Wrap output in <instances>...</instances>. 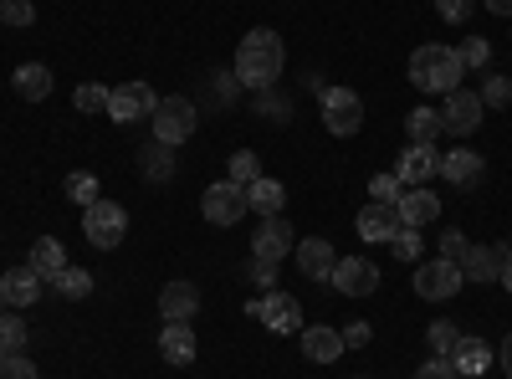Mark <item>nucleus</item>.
<instances>
[{"mask_svg": "<svg viewBox=\"0 0 512 379\" xmlns=\"http://www.w3.org/2000/svg\"><path fill=\"white\" fill-rule=\"evenodd\" d=\"M282 67H287V47H282V36H277L272 26H251V31L236 41V62H231V72H236L241 88H251V93L277 88Z\"/></svg>", "mask_w": 512, "mask_h": 379, "instance_id": "obj_1", "label": "nucleus"}, {"mask_svg": "<svg viewBox=\"0 0 512 379\" xmlns=\"http://www.w3.org/2000/svg\"><path fill=\"white\" fill-rule=\"evenodd\" d=\"M461 57H456V47H446V41H420V47L410 52V82L420 93H451V88H461Z\"/></svg>", "mask_w": 512, "mask_h": 379, "instance_id": "obj_2", "label": "nucleus"}, {"mask_svg": "<svg viewBox=\"0 0 512 379\" xmlns=\"http://www.w3.org/2000/svg\"><path fill=\"white\" fill-rule=\"evenodd\" d=\"M318 113H323V129L338 139H354L364 129V98L354 88H323L318 93Z\"/></svg>", "mask_w": 512, "mask_h": 379, "instance_id": "obj_3", "label": "nucleus"}, {"mask_svg": "<svg viewBox=\"0 0 512 379\" xmlns=\"http://www.w3.org/2000/svg\"><path fill=\"white\" fill-rule=\"evenodd\" d=\"M246 210H251V200H246V185H236V180H216L200 190V216L210 226H236V221H246Z\"/></svg>", "mask_w": 512, "mask_h": 379, "instance_id": "obj_4", "label": "nucleus"}, {"mask_svg": "<svg viewBox=\"0 0 512 379\" xmlns=\"http://www.w3.org/2000/svg\"><path fill=\"white\" fill-rule=\"evenodd\" d=\"M82 236H88L98 251L123 246V236H128V210H123L118 200H98V205H88V210H82Z\"/></svg>", "mask_w": 512, "mask_h": 379, "instance_id": "obj_5", "label": "nucleus"}, {"mask_svg": "<svg viewBox=\"0 0 512 379\" xmlns=\"http://www.w3.org/2000/svg\"><path fill=\"white\" fill-rule=\"evenodd\" d=\"M154 139L159 144H185L190 134H195V123H200V108H195V98H159V108H154Z\"/></svg>", "mask_w": 512, "mask_h": 379, "instance_id": "obj_6", "label": "nucleus"}, {"mask_svg": "<svg viewBox=\"0 0 512 379\" xmlns=\"http://www.w3.org/2000/svg\"><path fill=\"white\" fill-rule=\"evenodd\" d=\"M461 267L446 262V257H431V262H415V292L425 303H451L456 292H461Z\"/></svg>", "mask_w": 512, "mask_h": 379, "instance_id": "obj_7", "label": "nucleus"}, {"mask_svg": "<svg viewBox=\"0 0 512 379\" xmlns=\"http://www.w3.org/2000/svg\"><path fill=\"white\" fill-rule=\"evenodd\" d=\"M482 118H487L482 93H466V88H451V93H446V103H441V129H446V134L466 139V134L482 129Z\"/></svg>", "mask_w": 512, "mask_h": 379, "instance_id": "obj_8", "label": "nucleus"}, {"mask_svg": "<svg viewBox=\"0 0 512 379\" xmlns=\"http://www.w3.org/2000/svg\"><path fill=\"white\" fill-rule=\"evenodd\" d=\"M262 328H272V333H297L303 328V308H297V298L292 292H282V287H272V292H262L251 308H246Z\"/></svg>", "mask_w": 512, "mask_h": 379, "instance_id": "obj_9", "label": "nucleus"}, {"mask_svg": "<svg viewBox=\"0 0 512 379\" xmlns=\"http://www.w3.org/2000/svg\"><path fill=\"white\" fill-rule=\"evenodd\" d=\"M154 108H159V93L149 88V82H118L113 98H108L113 123H144V118H154Z\"/></svg>", "mask_w": 512, "mask_h": 379, "instance_id": "obj_10", "label": "nucleus"}, {"mask_svg": "<svg viewBox=\"0 0 512 379\" xmlns=\"http://www.w3.org/2000/svg\"><path fill=\"white\" fill-rule=\"evenodd\" d=\"M292 246H297V236H292V221L287 216H262V226L251 231V257H262V262L292 257Z\"/></svg>", "mask_w": 512, "mask_h": 379, "instance_id": "obj_11", "label": "nucleus"}, {"mask_svg": "<svg viewBox=\"0 0 512 379\" xmlns=\"http://www.w3.org/2000/svg\"><path fill=\"white\" fill-rule=\"evenodd\" d=\"M328 282L344 292V298H374V292H379V267L369 257H338Z\"/></svg>", "mask_w": 512, "mask_h": 379, "instance_id": "obj_12", "label": "nucleus"}, {"mask_svg": "<svg viewBox=\"0 0 512 379\" xmlns=\"http://www.w3.org/2000/svg\"><path fill=\"white\" fill-rule=\"evenodd\" d=\"M436 170H441V149H436V144H410V149H400V159H395V180H400L405 190L431 185Z\"/></svg>", "mask_w": 512, "mask_h": 379, "instance_id": "obj_13", "label": "nucleus"}, {"mask_svg": "<svg viewBox=\"0 0 512 379\" xmlns=\"http://www.w3.org/2000/svg\"><path fill=\"white\" fill-rule=\"evenodd\" d=\"M436 175H441L446 185H456V190H477V185L487 180V159H482L477 149H446Z\"/></svg>", "mask_w": 512, "mask_h": 379, "instance_id": "obj_14", "label": "nucleus"}, {"mask_svg": "<svg viewBox=\"0 0 512 379\" xmlns=\"http://www.w3.org/2000/svg\"><path fill=\"white\" fill-rule=\"evenodd\" d=\"M354 231L364 236V241H384L390 246L400 231H405V221H400V210L395 205H379V200H369L359 216H354Z\"/></svg>", "mask_w": 512, "mask_h": 379, "instance_id": "obj_15", "label": "nucleus"}, {"mask_svg": "<svg viewBox=\"0 0 512 379\" xmlns=\"http://www.w3.org/2000/svg\"><path fill=\"white\" fill-rule=\"evenodd\" d=\"M395 210H400V221H405L410 231H425V226L441 216V195L425 190V185H415V190H405V195L395 200Z\"/></svg>", "mask_w": 512, "mask_h": 379, "instance_id": "obj_16", "label": "nucleus"}, {"mask_svg": "<svg viewBox=\"0 0 512 379\" xmlns=\"http://www.w3.org/2000/svg\"><path fill=\"white\" fill-rule=\"evenodd\" d=\"M292 251H297V272H303V277H313V282H328V277H333V267H338V251H333L323 236L297 241Z\"/></svg>", "mask_w": 512, "mask_h": 379, "instance_id": "obj_17", "label": "nucleus"}, {"mask_svg": "<svg viewBox=\"0 0 512 379\" xmlns=\"http://www.w3.org/2000/svg\"><path fill=\"white\" fill-rule=\"evenodd\" d=\"M11 88H16V98H21V103H47V98H52V88H57V77H52V67H47V62H21V67H16V77H11Z\"/></svg>", "mask_w": 512, "mask_h": 379, "instance_id": "obj_18", "label": "nucleus"}, {"mask_svg": "<svg viewBox=\"0 0 512 379\" xmlns=\"http://www.w3.org/2000/svg\"><path fill=\"white\" fill-rule=\"evenodd\" d=\"M451 364H456V374L477 379V374H487V369L497 364V349H492L487 339H477V333H461V344L451 349Z\"/></svg>", "mask_w": 512, "mask_h": 379, "instance_id": "obj_19", "label": "nucleus"}, {"mask_svg": "<svg viewBox=\"0 0 512 379\" xmlns=\"http://www.w3.org/2000/svg\"><path fill=\"white\" fill-rule=\"evenodd\" d=\"M159 313H164V323H190L200 313V287L195 282H164Z\"/></svg>", "mask_w": 512, "mask_h": 379, "instance_id": "obj_20", "label": "nucleus"}, {"mask_svg": "<svg viewBox=\"0 0 512 379\" xmlns=\"http://www.w3.org/2000/svg\"><path fill=\"white\" fill-rule=\"evenodd\" d=\"M159 354H164V364H175V369L195 364V354H200L195 328H190V323H164V333H159Z\"/></svg>", "mask_w": 512, "mask_h": 379, "instance_id": "obj_21", "label": "nucleus"}, {"mask_svg": "<svg viewBox=\"0 0 512 379\" xmlns=\"http://www.w3.org/2000/svg\"><path fill=\"white\" fill-rule=\"evenodd\" d=\"M507 251L512 246H472L466 251V262H461V277L466 282H502V262H507Z\"/></svg>", "mask_w": 512, "mask_h": 379, "instance_id": "obj_22", "label": "nucleus"}, {"mask_svg": "<svg viewBox=\"0 0 512 379\" xmlns=\"http://www.w3.org/2000/svg\"><path fill=\"white\" fill-rule=\"evenodd\" d=\"M303 354H308L313 364H333V359L349 354V344H344V333H338V328L308 323V328H303Z\"/></svg>", "mask_w": 512, "mask_h": 379, "instance_id": "obj_23", "label": "nucleus"}, {"mask_svg": "<svg viewBox=\"0 0 512 379\" xmlns=\"http://www.w3.org/2000/svg\"><path fill=\"white\" fill-rule=\"evenodd\" d=\"M0 298H6V308H36L41 303V272L11 267L6 277H0Z\"/></svg>", "mask_w": 512, "mask_h": 379, "instance_id": "obj_24", "label": "nucleus"}, {"mask_svg": "<svg viewBox=\"0 0 512 379\" xmlns=\"http://www.w3.org/2000/svg\"><path fill=\"white\" fill-rule=\"evenodd\" d=\"M26 267H31V272H41V282H52V277L67 267V246H62L57 236H36V241H31Z\"/></svg>", "mask_w": 512, "mask_h": 379, "instance_id": "obj_25", "label": "nucleus"}, {"mask_svg": "<svg viewBox=\"0 0 512 379\" xmlns=\"http://www.w3.org/2000/svg\"><path fill=\"white\" fill-rule=\"evenodd\" d=\"M139 170H144V180L149 185H164V180H175V170H180V159H175V144H144V154H139Z\"/></svg>", "mask_w": 512, "mask_h": 379, "instance_id": "obj_26", "label": "nucleus"}, {"mask_svg": "<svg viewBox=\"0 0 512 379\" xmlns=\"http://www.w3.org/2000/svg\"><path fill=\"white\" fill-rule=\"evenodd\" d=\"M246 200H251L256 216H282V210H287V185L272 180V175H262L256 185H246Z\"/></svg>", "mask_w": 512, "mask_h": 379, "instance_id": "obj_27", "label": "nucleus"}, {"mask_svg": "<svg viewBox=\"0 0 512 379\" xmlns=\"http://www.w3.org/2000/svg\"><path fill=\"white\" fill-rule=\"evenodd\" d=\"M405 134H410V144H436V134H446L441 129V108H410L405 113Z\"/></svg>", "mask_w": 512, "mask_h": 379, "instance_id": "obj_28", "label": "nucleus"}, {"mask_svg": "<svg viewBox=\"0 0 512 379\" xmlns=\"http://www.w3.org/2000/svg\"><path fill=\"white\" fill-rule=\"evenodd\" d=\"M52 287L62 292L67 303H82V298H88V292H93V272H88V267H72V262H67V267H62V272L52 277Z\"/></svg>", "mask_w": 512, "mask_h": 379, "instance_id": "obj_29", "label": "nucleus"}, {"mask_svg": "<svg viewBox=\"0 0 512 379\" xmlns=\"http://www.w3.org/2000/svg\"><path fill=\"white\" fill-rule=\"evenodd\" d=\"M67 200H72V205H82V210L98 205V200H103L98 175H93V170H72V175H67Z\"/></svg>", "mask_w": 512, "mask_h": 379, "instance_id": "obj_30", "label": "nucleus"}, {"mask_svg": "<svg viewBox=\"0 0 512 379\" xmlns=\"http://www.w3.org/2000/svg\"><path fill=\"white\" fill-rule=\"evenodd\" d=\"M456 57H461L466 72H487V67H492V41H487V36H461Z\"/></svg>", "mask_w": 512, "mask_h": 379, "instance_id": "obj_31", "label": "nucleus"}, {"mask_svg": "<svg viewBox=\"0 0 512 379\" xmlns=\"http://www.w3.org/2000/svg\"><path fill=\"white\" fill-rule=\"evenodd\" d=\"M425 344H431V354L451 359V349L461 344V328H456V323H446V318H436L431 328H425Z\"/></svg>", "mask_w": 512, "mask_h": 379, "instance_id": "obj_32", "label": "nucleus"}, {"mask_svg": "<svg viewBox=\"0 0 512 379\" xmlns=\"http://www.w3.org/2000/svg\"><path fill=\"white\" fill-rule=\"evenodd\" d=\"M226 180H236V185H256V180H262V164H256V154H251V149H236V154H231Z\"/></svg>", "mask_w": 512, "mask_h": 379, "instance_id": "obj_33", "label": "nucleus"}, {"mask_svg": "<svg viewBox=\"0 0 512 379\" xmlns=\"http://www.w3.org/2000/svg\"><path fill=\"white\" fill-rule=\"evenodd\" d=\"M108 98H113V88H103V82H82V88L72 93V103L82 113H108Z\"/></svg>", "mask_w": 512, "mask_h": 379, "instance_id": "obj_34", "label": "nucleus"}, {"mask_svg": "<svg viewBox=\"0 0 512 379\" xmlns=\"http://www.w3.org/2000/svg\"><path fill=\"white\" fill-rule=\"evenodd\" d=\"M26 349V323L16 313H0V354H21Z\"/></svg>", "mask_w": 512, "mask_h": 379, "instance_id": "obj_35", "label": "nucleus"}, {"mask_svg": "<svg viewBox=\"0 0 512 379\" xmlns=\"http://www.w3.org/2000/svg\"><path fill=\"white\" fill-rule=\"evenodd\" d=\"M0 21L11 31H26V26H36V6L31 0H0Z\"/></svg>", "mask_w": 512, "mask_h": 379, "instance_id": "obj_36", "label": "nucleus"}, {"mask_svg": "<svg viewBox=\"0 0 512 379\" xmlns=\"http://www.w3.org/2000/svg\"><path fill=\"white\" fill-rule=\"evenodd\" d=\"M256 113H262L267 123H287V113H292V98H282L277 88H267V93H256Z\"/></svg>", "mask_w": 512, "mask_h": 379, "instance_id": "obj_37", "label": "nucleus"}, {"mask_svg": "<svg viewBox=\"0 0 512 379\" xmlns=\"http://www.w3.org/2000/svg\"><path fill=\"white\" fill-rule=\"evenodd\" d=\"M482 103H487V108H507V103H512V77L487 72V82H482Z\"/></svg>", "mask_w": 512, "mask_h": 379, "instance_id": "obj_38", "label": "nucleus"}, {"mask_svg": "<svg viewBox=\"0 0 512 379\" xmlns=\"http://www.w3.org/2000/svg\"><path fill=\"white\" fill-rule=\"evenodd\" d=\"M472 11H477V0H436V16L446 26H466V21H472Z\"/></svg>", "mask_w": 512, "mask_h": 379, "instance_id": "obj_39", "label": "nucleus"}, {"mask_svg": "<svg viewBox=\"0 0 512 379\" xmlns=\"http://www.w3.org/2000/svg\"><path fill=\"white\" fill-rule=\"evenodd\" d=\"M369 195H374L379 205H395V200L405 195V185H400L395 170H390V175H374V180H369Z\"/></svg>", "mask_w": 512, "mask_h": 379, "instance_id": "obj_40", "label": "nucleus"}, {"mask_svg": "<svg viewBox=\"0 0 512 379\" xmlns=\"http://www.w3.org/2000/svg\"><path fill=\"white\" fill-rule=\"evenodd\" d=\"M0 379H41L26 354H0Z\"/></svg>", "mask_w": 512, "mask_h": 379, "instance_id": "obj_41", "label": "nucleus"}, {"mask_svg": "<svg viewBox=\"0 0 512 379\" xmlns=\"http://www.w3.org/2000/svg\"><path fill=\"white\" fill-rule=\"evenodd\" d=\"M390 251H395V262H420V231H400L395 241H390Z\"/></svg>", "mask_w": 512, "mask_h": 379, "instance_id": "obj_42", "label": "nucleus"}, {"mask_svg": "<svg viewBox=\"0 0 512 379\" xmlns=\"http://www.w3.org/2000/svg\"><path fill=\"white\" fill-rule=\"evenodd\" d=\"M466 251H472V241H466L461 231H441V257H446V262L461 267V262H466Z\"/></svg>", "mask_w": 512, "mask_h": 379, "instance_id": "obj_43", "label": "nucleus"}, {"mask_svg": "<svg viewBox=\"0 0 512 379\" xmlns=\"http://www.w3.org/2000/svg\"><path fill=\"white\" fill-rule=\"evenodd\" d=\"M415 379H461V374H456V364H451V359L431 354V359H425V364L415 369Z\"/></svg>", "mask_w": 512, "mask_h": 379, "instance_id": "obj_44", "label": "nucleus"}, {"mask_svg": "<svg viewBox=\"0 0 512 379\" xmlns=\"http://www.w3.org/2000/svg\"><path fill=\"white\" fill-rule=\"evenodd\" d=\"M246 277H251L256 287H262V292H272V287H277V262H262V257H251Z\"/></svg>", "mask_w": 512, "mask_h": 379, "instance_id": "obj_45", "label": "nucleus"}, {"mask_svg": "<svg viewBox=\"0 0 512 379\" xmlns=\"http://www.w3.org/2000/svg\"><path fill=\"white\" fill-rule=\"evenodd\" d=\"M369 339H374V328H369V323H349V328H344V344H349V349H364Z\"/></svg>", "mask_w": 512, "mask_h": 379, "instance_id": "obj_46", "label": "nucleus"}, {"mask_svg": "<svg viewBox=\"0 0 512 379\" xmlns=\"http://www.w3.org/2000/svg\"><path fill=\"white\" fill-rule=\"evenodd\" d=\"M497 364H502V374L512 379V333H507V339H502V349H497Z\"/></svg>", "mask_w": 512, "mask_h": 379, "instance_id": "obj_47", "label": "nucleus"}, {"mask_svg": "<svg viewBox=\"0 0 512 379\" xmlns=\"http://www.w3.org/2000/svg\"><path fill=\"white\" fill-rule=\"evenodd\" d=\"M487 11H492V16H507V21H512V0H487Z\"/></svg>", "mask_w": 512, "mask_h": 379, "instance_id": "obj_48", "label": "nucleus"}, {"mask_svg": "<svg viewBox=\"0 0 512 379\" xmlns=\"http://www.w3.org/2000/svg\"><path fill=\"white\" fill-rule=\"evenodd\" d=\"M502 287L512 292V251H507V262H502Z\"/></svg>", "mask_w": 512, "mask_h": 379, "instance_id": "obj_49", "label": "nucleus"}, {"mask_svg": "<svg viewBox=\"0 0 512 379\" xmlns=\"http://www.w3.org/2000/svg\"><path fill=\"white\" fill-rule=\"evenodd\" d=\"M0 313H6V298H0Z\"/></svg>", "mask_w": 512, "mask_h": 379, "instance_id": "obj_50", "label": "nucleus"}, {"mask_svg": "<svg viewBox=\"0 0 512 379\" xmlns=\"http://www.w3.org/2000/svg\"><path fill=\"white\" fill-rule=\"evenodd\" d=\"M359 379H369V374H359Z\"/></svg>", "mask_w": 512, "mask_h": 379, "instance_id": "obj_51", "label": "nucleus"}]
</instances>
